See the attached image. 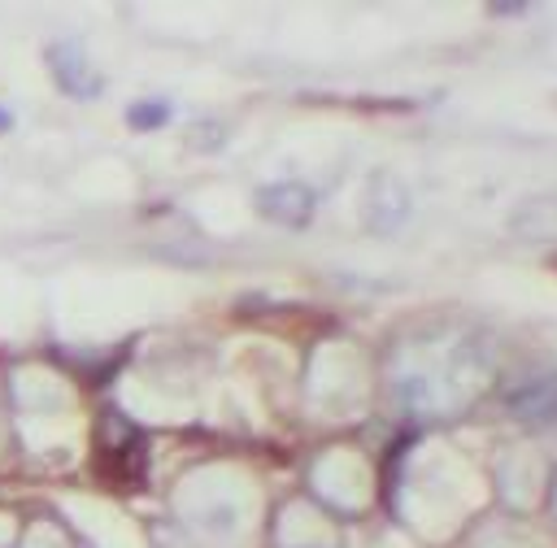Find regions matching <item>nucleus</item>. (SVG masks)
<instances>
[]
</instances>
